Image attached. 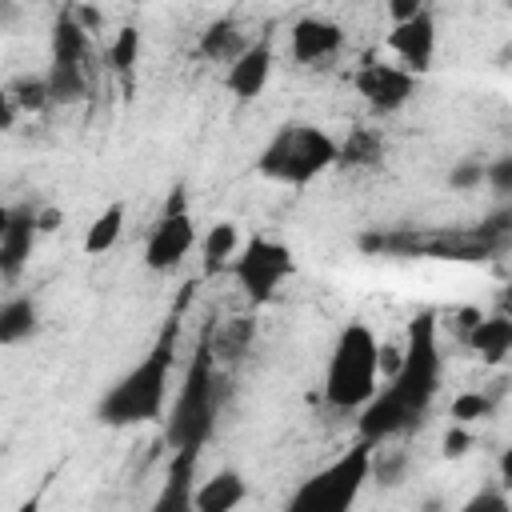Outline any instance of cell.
Listing matches in <instances>:
<instances>
[{
    "label": "cell",
    "mask_w": 512,
    "mask_h": 512,
    "mask_svg": "<svg viewBox=\"0 0 512 512\" xmlns=\"http://www.w3.org/2000/svg\"><path fill=\"white\" fill-rule=\"evenodd\" d=\"M384 44L400 60V68L420 80L432 68V56H436V16H432V8L416 12L404 24H392V32L384 36Z\"/></svg>",
    "instance_id": "7c38bea8"
},
{
    "label": "cell",
    "mask_w": 512,
    "mask_h": 512,
    "mask_svg": "<svg viewBox=\"0 0 512 512\" xmlns=\"http://www.w3.org/2000/svg\"><path fill=\"white\" fill-rule=\"evenodd\" d=\"M468 348L484 360V364H504L512 352V320L504 312L492 316H476L472 332H468Z\"/></svg>",
    "instance_id": "ffe728a7"
},
{
    "label": "cell",
    "mask_w": 512,
    "mask_h": 512,
    "mask_svg": "<svg viewBox=\"0 0 512 512\" xmlns=\"http://www.w3.org/2000/svg\"><path fill=\"white\" fill-rule=\"evenodd\" d=\"M484 184V160L480 156H464L448 168V188L452 192H476Z\"/></svg>",
    "instance_id": "f1b7e54d"
},
{
    "label": "cell",
    "mask_w": 512,
    "mask_h": 512,
    "mask_svg": "<svg viewBox=\"0 0 512 512\" xmlns=\"http://www.w3.org/2000/svg\"><path fill=\"white\" fill-rule=\"evenodd\" d=\"M408 472V452L404 448H372L368 456V480L384 484V488H396Z\"/></svg>",
    "instance_id": "484cf974"
},
{
    "label": "cell",
    "mask_w": 512,
    "mask_h": 512,
    "mask_svg": "<svg viewBox=\"0 0 512 512\" xmlns=\"http://www.w3.org/2000/svg\"><path fill=\"white\" fill-rule=\"evenodd\" d=\"M380 388V340L364 320L340 328L328 368H324V404L336 412H360Z\"/></svg>",
    "instance_id": "5b68a950"
},
{
    "label": "cell",
    "mask_w": 512,
    "mask_h": 512,
    "mask_svg": "<svg viewBox=\"0 0 512 512\" xmlns=\"http://www.w3.org/2000/svg\"><path fill=\"white\" fill-rule=\"evenodd\" d=\"M456 512H512V504H508V492H504L500 484H484V488L472 492Z\"/></svg>",
    "instance_id": "f546056e"
},
{
    "label": "cell",
    "mask_w": 512,
    "mask_h": 512,
    "mask_svg": "<svg viewBox=\"0 0 512 512\" xmlns=\"http://www.w3.org/2000/svg\"><path fill=\"white\" fill-rule=\"evenodd\" d=\"M332 164H336V140L324 128L308 124V120L280 124L256 156V172L264 180H276V184H288V188L312 184Z\"/></svg>",
    "instance_id": "8992f818"
},
{
    "label": "cell",
    "mask_w": 512,
    "mask_h": 512,
    "mask_svg": "<svg viewBox=\"0 0 512 512\" xmlns=\"http://www.w3.org/2000/svg\"><path fill=\"white\" fill-rule=\"evenodd\" d=\"M176 340H180V308L164 320L160 336L152 348L116 380L104 388L96 400V420L108 428H140L156 424L168 404V384H172V364H176Z\"/></svg>",
    "instance_id": "7a4b0ae2"
},
{
    "label": "cell",
    "mask_w": 512,
    "mask_h": 512,
    "mask_svg": "<svg viewBox=\"0 0 512 512\" xmlns=\"http://www.w3.org/2000/svg\"><path fill=\"white\" fill-rule=\"evenodd\" d=\"M40 332V308L32 296H8L0 304V344H24Z\"/></svg>",
    "instance_id": "7402d4cb"
},
{
    "label": "cell",
    "mask_w": 512,
    "mask_h": 512,
    "mask_svg": "<svg viewBox=\"0 0 512 512\" xmlns=\"http://www.w3.org/2000/svg\"><path fill=\"white\" fill-rule=\"evenodd\" d=\"M492 408H496V400H492L488 392H460V396L448 404V416H452V424H472V420L492 416Z\"/></svg>",
    "instance_id": "83f0119b"
},
{
    "label": "cell",
    "mask_w": 512,
    "mask_h": 512,
    "mask_svg": "<svg viewBox=\"0 0 512 512\" xmlns=\"http://www.w3.org/2000/svg\"><path fill=\"white\" fill-rule=\"evenodd\" d=\"M232 276L244 288L252 304H264L276 296V288L292 276V248L272 240V236H252L236 256H232Z\"/></svg>",
    "instance_id": "9c48e42d"
},
{
    "label": "cell",
    "mask_w": 512,
    "mask_h": 512,
    "mask_svg": "<svg viewBox=\"0 0 512 512\" xmlns=\"http://www.w3.org/2000/svg\"><path fill=\"white\" fill-rule=\"evenodd\" d=\"M192 244H196V220H192V212H188L184 188L176 184V188L168 192V204H164L160 220H156L152 232H148L144 264H148L152 272H172V268L184 264V256L192 252Z\"/></svg>",
    "instance_id": "30bf717a"
},
{
    "label": "cell",
    "mask_w": 512,
    "mask_h": 512,
    "mask_svg": "<svg viewBox=\"0 0 512 512\" xmlns=\"http://www.w3.org/2000/svg\"><path fill=\"white\" fill-rule=\"evenodd\" d=\"M36 208L32 204H20V208H8V224H4V236H0V280H20L28 260H32V248H36Z\"/></svg>",
    "instance_id": "5bb4252c"
},
{
    "label": "cell",
    "mask_w": 512,
    "mask_h": 512,
    "mask_svg": "<svg viewBox=\"0 0 512 512\" xmlns=\"http://www.w3.org/2000/svg\"><path fill=\"white\" fill-rule=\"evenodd\" d=\"M16 20H20V4L0 0V28H8V24H16Z\"/></svg>",
    "instance_id": "8d00e7d4"
},
{
    "label": "cell",
    "mask_w": 512,
    "mask_h": 512,
    "mask_svg": "<svg viewBox=\"0 0 512 512\" xmlns=\"http://www.w3.org/2000/svg\"><path fill=\"white\" fill-rule=\"evenodd\" d=\"M136 60H140V28H136V24H124V28L112 36V44H108V68L124 80V88H132Z\"/></svg>",
    "instance_id": "d4e9b609"
},
{
    "label": "cell",
    "mask_w": 512,
    "mask_h": 512,
    "mask_svg": "<svg viewBox=\"0 0 512 512\" xmlns=\"http://www.w3.org/2000/svg\"><path fill=\"white\" fill-rule=\"evenodd\" d=\"M428 4H420V0H388V16H392V24H404V20H412L416 12H424Z\"/></svg>",
    "instance_id": "d6a6232c"
},
{
    "label": "cell",
    "mask_w": 512,
    "mask_h": 512,
    "mask_svg": "<svg viewBox=\"0 0 512 512\" xmlns=\"http://www.w3.org/2000/svg\"><path fill=\"white\" fill-rule=\"evenodd\" d=\"M4 224H8V208L0 204V236H4Z\"/></svg>",
    "instance_id": "f35d334b"
},
{
    "label": "cell",
    "mask_w": 512,
    "mask_h": 512,
    "mask_svg": "<svg viewBox=\"0 0 512 512\" xmlns=\"http://www.w3.org/2000/svg\"><path fill=\"white\" fill-rule=\"evenodd\" d=\"M352 84L368 100L372 112H400L416 96V76H408L400 64H384V60H364L356 68Z\"/></svg>",
    "instance_id": "8fae6325"
},
{
    "label": "cell",
    "mask_w": 512,
    "mask_h": 512,
    "mask_svg": "<svg viewBox=\"0 0 512 512\" xmlns=\"http://www.w3.org/2000/svg\"><path fill=\"white\" fill-rule=\"evenodd\" d=\"M288 48L296 64H324L344 48V28L328 16H300L288 28Z\"/></svg>",
    "instance_id": "4fadbf2b"
},
{
    "label": "cell",
    "mask_w": 512,
    "mask_h": 512,
    "mask_svg": "<svg viewBox=\"0 0 512 512\" xmlns=\"http://www.w3.org/2000/svg\"><path fill=\"white\" fill-rule=\"evenodd\" d=\"M124 216H128L124 200H112V204L88 224V232H84V252H88V256H100V252L116 248V240H120V232H124Z\"/></svg>",
    "instance_id": "cb8c5ba5"
},
{
    "label": "cell",
    "mask_w": 512,
    "mask_h": 512,
    "mask_svg": "<svg viewBox=\"0 0 512 512\" xmlns=\"http://www.w3.org/2000/svg\"><path fill=\"white\" fill-rule=\"evenodd\" d=\"M384 160V132L380 128H352L344 136V144H336V164L344 168H376Z\"/></svg>",
    "instance_id": "44dd1931"
},
{
    "label": "cell",
    "mask_w": 512,
    "mask_h": 512,
    "mask_svg": "<svg viewBox=\"0 0 512 512\" xmlns=\"http://www.w3.org/2000/svg\"><path fill=\"white\" fill-rule=\"evenodd\" d=\"M216 412H220V364L212 360L208 336H200L184 368L180 392L164 416V440L172 444V452L176 448L200 452L216 432Z\"/></svg>",
    "instance_id": "277c9868"
},
{
    "label": "cell",
    "mask_w": 512,
    "mask_h": 512,
    "mask_svg": "<svg viewBox=\"0 0 512 512\" xmlns=\"http://www.w3.org/2000/svg\"><path fill=\"white\" fill-rule=\"evenodd\" d=\"M16 104H12V96H8V88L0 84V132H8V128H16Z\"/></svg>",
    "instance_id": "836d02e7"
},
{
    "label": "cell",
    "mask_w": 512,
    "mask_h": 512,
    "mask_svg": "<svg viewBox=\"0 0 512 512\" xmlns=\"http://www.w3.org/2000/svg\"><path fill=\"white\" fill-rule=\"evenodd\" d=\"M88 56H92V36L72 20L68 8L56 12L52 20V68L44 72L52 104H72L88 88Z\"/></svg>",
    "instance_id": "ba28073f"
},
{
    "label": "cell",
    "mask_w": 512,
    "mask_h": 512,
    "mask_svg": "<svg viewBox=\"0 0 512 512\" xmlns=\"http://www.w3.org/2000/svg\"><path fill=\"white\" fill-rule=\"evenodd\" d=\"M368 456H372V444H364V440L352 444L332 464H324L320 472L300 480L280 512H352L368 484Z\"/></svg>",
    "instance_id": "52a82bcc"
},
{
    "label": "cell",
    "mask_w": 512,
    "mask_h": 512,
    "mask_svg": "<svg viewBox=\"0 0 512 512\" xmlns=\"http://www.w3.org/2000/svg\"><path fill=\"white\" fill-rule=\"evenodd\" d=\"M196 460H200V452H192V448H176L172 452L164 484H160V492H156L148 512H196V500H192V492H196V484H192L196 480Z\"/></svg>",
    "instance_id": "9a60e30c"
},
{
    "label": "cell",
    "mask_w": 512,
    "mask_h": 512,
    "mask_svg": "<svg viewBox=\"0 0 512 512\" xmlns=\"http://www.w3.org/2000/svg\"><path fill=\"white\" fill-rule=\"evenodd\" d=\"M36 228H40V232H52V228H60V212H56V208H44V212H36Z\"/></svg>",
    "instance_id": "e575fe53"
},
{
    "label": "cell",
    "mask_w": 512,
    "mask_h": 512,
    "mask_svg": "<svg viewBox=\"0 0 512 512\" xmlns=\"http://www.w3.org/2000/svg\"><path fill=\"white\" fill-rule=\"evenodd\" d=\"M236 244H240V232H236L232 220L212 224V228L204 232V240H200V264H204V276L224 272V268L232 264V256H236Z\"/></svg>",
    "instance_id": "603a6c76"
},
{
    "label": "cell",
    "mask_w": 512,
    "mask_h": 512,
    "mask_svg": "<svg viewBox=\"0 0 512 512\" xmlns=\"http://www.w3.org/2000/svg\"><path fill=\"white\" fill-rule=\"evenodd\" d=\"M440 372H444V356H440V340H436V316L420 312L408 324L404 356L388 372V384L376 388V396L356 416L360 440L376 448V444L416 432L428 420V408L440 392Z\"/></svg>",
    "instance_id": "6da1fadb"
},
{
    "label": "cell",
    "mask_w": 512,
    "mask_h": 512,
    "mask_svg": "<svg viewBox=\"0 0 512 512\" xmlns=\"http://www.w3.org/2000/svg\"><path fill=\"white\" fill-rule=\"evenodd\" d=\"M248 44H252V40L244 36V28H240L232 16H220V20H212V24L200 32L196 52H200L208 64H236Z\"/></svg>",
    "instance_id": "d6986e66"
},
{
    "label": "cell",
    "mask_w": 512,
    "mask_h": 512,
    "mask_svg": "<svg viewBox=\"0 0 512 512\" xmlns=\"http://www.w3.org/2000/svg\"><path fill=\"white\" fill-rule=\"evenodd\" d=\"M248 496V480L236 472V468H220L212 472L208 480L196 484L192 500H196V512H236Z\"/></svg>",
    "instance_id": "ac0fdd59"
},
{
    "label": "cell",
    "mask_w": 512,
    "mask_h": 512,
    "mask_svg": "<svg viewBox=\"0 0 512 512\" xmlns=\"http://www.w3.org/2000/svg\"><path fill=\"white\" fill-rule=\"evenodd\" d=\"M204 336H208V348H212L216 364H240L252 352V344H256V320L232 316L224 324H208Z\"/></svg>",
    "instance_id": "e0dca14e"
},
{
    "label": "cell",
    "mask_w": 512,
    "mask_h": 512,
    "mask_svg": "<svg viewBox=\"0 0 512 512\" xmlns=\"http://www.w3.org/2000/svg\"><path fill=\"white\" fill-rule=\"evenodd\" d=\"M484 184H492L500 196L512 192V156H496V160H484Z\"/></svg>",
    "instance_id": "4dcf8cb0"
},
{
    "label": "cell",
    "mask_w": 512,
    "mask_h": 512,
    "mask_svg": "<svg viewBox=\"0 0 512 512\" xmlns=\"http://www.w3.org/2000/svg\"><path fill=\"white\" fill-rule=\"evenodd\" d=\"M4 88H8V96H12V104H16V112H44V108L52 104L44 76H16V80L4 84Z\"/></svg>",
    "instance_id": "4316f807"
},
{
    "label": "cell",
    "mask_w": 512,
    "mask_h": 512,
    "mask_svg": "<svg viewBox=\"0 0 512 512\" xmlns=\"http://www.w3.org/2000/svg\"><path fill=\"white\" fill-rule=\"evenodd\" d=\"M44 488H48V480H44L28 500H20V504H16V512H40V504H44Z\"/></svg>",
    "instance_id": "d590c367"
},
{
    "label": "cell",
    "mask_w": 512,
    "mask_h": 512,
    "mask_svg": "<svg viewBox=\"0 0 512 512\" xmlns=\"http://www.w3.org/2000/svg\"><path fill=\"white\" fill-rule=\"evenodd\" d=\"M468 448H472V432H468L464 424H452V428L444 432V456L456 460V456H464Z\"/></svg>",
    "instance_id": "1f68e13d"
},
{
    "label": "cell",
    "mask_w": 512,
    "mask_h": 512,
    "mask_svg": "<svg viewBox=\"0 0 512 512\" xmlns=\"http://www.w3.org/2000/svg\"><path fill=\"white\" fill-rule=\"evenodd\" d=\"M512 236V212L500 208L496 216L480 220L476 228H436V232H372L360 236L368 252H396V256H436V260H488L508 248Z\"/></svg>",
    "instance_id": "3957f363"
},
{
    "label": "cell",
    "mask_w": 512,
    "mask_h": 512,
    "mask_svg": "<svg viewBox=\"0 0 512 512\" xmlns=\"http://www.w3.org/2000/svg\"><path fill=\"white\" fill-rule=\"evenodd\" d=\"M424 512H444V500H424Z\"/></svg>",
    "instance_id": "74e56055"
},
{
    "label": "cell",
    "mask_w": 512,
    "mask_h": 512,
    "mask_svg": "<svg viewBox=\"0 0 512 512\" xmlns=\"http://www.w3.org/2000/svg\"><path fill=\"white\" fill-rule=\"evenodd\" d=\"M268 76H272V44H268V36H260L256 44H248V48H244V56H240L236 64H228L224 84H228V92H232V96L252 100V96H260V92H264Z\"/></svg>",
    "instance_id": "2e32d148"
}]
</instances>
